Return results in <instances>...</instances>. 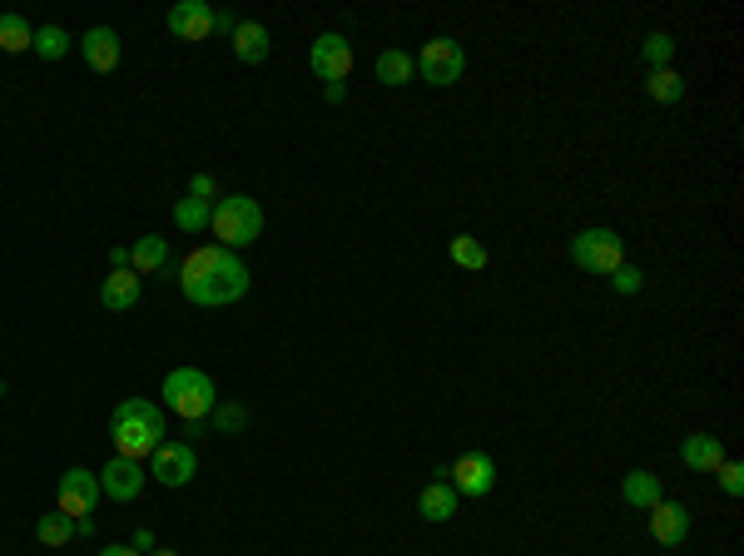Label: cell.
<instances>
[{"label":"cell","mask_w":744,"mask_h":556,"mask_svg":"<svg viewBox=\"0 0 744 556\" xmlns=\"http://www.w3.org/2000/svg\"><path fill=\"white\" fill-rule=\"evenodd\" d=\"M140 273L134 269H110V279L100 284V303L110 308V313H129V308L140 303Z\"/></svg>","instance_id":"obj_16"},{"label":"cell","mask_w":744,"mask_h":556,"mask_svg":"<svg viewBox=\"0 0 744 556\" xmlns=\"http://www.w3.org/2000/svg\"><path fill=\"white\" fill-rule=\"evenodd\" d=\"M150 556H179V552H169V546H154V552Z\"/></svg>","instance_id":"obj_39"},{"label":"cell","mask_w":744,"mask_h":556,"mask_svg":"<svg viewBox=\"0 0 744 556\" xmlns=\"http://www.w3.org/2000/svg\"><path fill=\"white\" fill-rule=\"evenodd\" d=\"M159 398H164V413H179L184 423H209L214 417V408H219V388H214V378L204 373V367H169L164 373V388H159Z\"/></svg>","instance_id":"obj_3"},{"label":"cell","mask_w":744,"mask_h":556,"mask_svg":"<svg viewBox=\"0 0 744 556\" xmlns=\"http://www.w3.org/2000/svg\"><path fill=\"white\" fill-rule=\"evenodd\" d=\"M570 263L581 273H616L626 263V238L616 229H581V234L570 238Z\"/></svg>","instance_id":"obj_5"},{"label":"cell","mask_w":744,"mask_h":556,"mask_svg":"<svg viewBox=\"0 0 744 556\" xmlns=\"http://www.w3.org/2000/svg\"><path fill=\"white\" fill-rule=\"evenodd\" d=\"M715 477H720V487L730 492V497H744V467H740V462L724 457L720 467H715Z\"/></svg>","instance_id":"obj_31"},{"label":"cell","mask_w":744,"mask_h":556,"mask_svg":"<svg viewBox=\"0 0 744 556\" xmlns=\"http://www.w3.org/2000/svg\"><path fill=\"white\" fill-rule=\"evenodd\" d=\"M110 438L115 457H154V448L164 442V408L154 398H119V408L110 413Z\"/></svg>","instance_id":"obj_2"},{"label":"cell","mask_w":744,"mask_h":556,"mask_svg":"<svg viewBox=\"0 0 744 556\" xmlns=\"http://www.w3.org/2000/svg\"><path fill=\"white\" fill-rule=\"evenodd\" d=\"M645 95H651L655 105H680V100H685V75L675 70V65H660V70L645 75Z\"/></svg>","instance_id":"obj_21"},{"label":"cell","mask_w":744,"mask_h":556,"mask_svg":"<svg viewBox=\"0 0 744 556\" xmlns=\"http://www.w3.org/2000/svg\"><path fill=\"white\" fill-rule=\"evenodd\" d=\"M640 55H645V65H651V70L670 65V60H675V36H670V30H651V36L640 40Z\"/></svg>","instance_id":"obj_28"},{"label":"cell","mask_w":744,"mask_h":556,"mask_svg":"<svg viewBox=\"0 0 744 556\" xmlns=\"http://www.w3.org/2000/svg\"><path fill=\"white\" fill-rule=\"evenodd\" d=\"M214 30H223V36H233V30H239V21H233L229 11H214Z\"/></svg>","instance_id":"obj_35"},{"label":"cell","mask_w":744,"mask_h":556,"mask_svg":"<svg viewBox=\"0 0 744 556\" xmlns=\"http://www.w3.org/2000/svg\"><path fill=\"white\" fill-rule=\"evenodd\" d=\"M169 263V244H164L159 234H144V238H134V249H129V269L140 273H154V269H164Z\"/></svg>","instance_id":"obj_22"},{"label":"cell","mask_w":744,"mask_h":556,"mask_svg":"<svg viewBox=\"0 0 744 556\" xmlns=\"http://www.w3.org/2000/svg\"><path fill=\"white\" fill-rule=\"evenodd\" d=\"M254 273L244 269V259L233 249H219V244H204L194 249L184 263H179V294L198 308H229L248 294Z\"/></svg>","instance_id":"obj_1"},{"label":"cell","mask_w":744,"mask_h":556,"mask_svg":"<svg viewBox=\"0 0 744 556\" xmlns=\"http://www.w3.org/2000/svg\"><path fill=\"white\" fill-rule=\"evenodd\" d=\"M30 40H36V25L25 21V15H0V50H5V55L30 50Z\"/></svg>","instance_id":"obj_25"},{"label":"cell","mask_w":744,"mask_h":556,"mask_svg":"<svg viewBox=\"0 0 744 556\" xmlns=\"http://www.w3.org/2000/svg\"><path fill=\"white\" fill-rule=\"evenodd\" d=\"M611 288H616V294H640V288H645V273H640L636 263H620V269L611 273Z\"/></svg>","instance_id":"obj_30"},{"label":"cell","mask_w":744,"mask_h":556,"mask_svg":"<svg viewBox=\"0 0 744 556\" xmlns=\"http://www.w3.org/2000/svg\"><path fill=\"white\" fill-rule=\"evenodd\" d=\"M651 536L660 546H680L690 536V512L680 502H655L651 507Z\"/></svg>","instance_id":"obj_15"},{"label":"cell","mask_w":744,"mask_h":556,"mask_svg":"<svg viewBox=\"0 0 744 556\" xmlns=\"http://www.w3.org/2000/svg\"><path fill=\"white\" fill-rule=\"evenodd\" d=\"M94 477H100V492H105L110 502H134L144 492V482H150V473H144L134 457H110Z\"/></svg>","instance_id":"obj_10"},{"label":"cell","mask_w":744,"mask_h":556,"mask_svg":"<svg viewBox=\"0 0 744 556\" xmlns=\"http://www.w3.org/2000/svg\"><path fill=\"white\" fill-rule=\"evenodd\" d=\"M198 473V457L189 442H159L150 457V477H159V487H189Z\"/></svg>","instance_id":"obj_9"},{"label":"cell","mask_w":744,"mask_h":556,"mask_svg":"<svg viewBox=\"0 0 744 556\" xmlns=\"http://www.w3.org/2000/svg\"><path fill=\"white\" fill-rule=\"evenodd\" d=\"M100 477L85 473V467H70V473H60V512L65 517H90L100 507Z\"/></svg>","instance_id":"obj_11"},{"label":"cell","mask_w":744,"mask_h":556,"mask_svg":"<svg viewBox=\"0 0 744 556\" xmlns=\"http://www.w3.org/2000/svg\"><path fill=\"white\" fill-rule=\"evenodd\" d=\"M80 55L90 70L110 75L119 65V30H110V25H94V30H85L80 36Z\"/></svg>","instance_id":"obj_13"},{"label":"cell","mask_w":744,"mask_h":556,"mask_svg":"<svg viewBox=\"0 0 744 556\" xmlns=\"http://www.w3.org/2000/svg\"><path fill=\"white\" fill-rule=\"evenodd\" d=\"M214 194H219V179H214V174H194V179H189V199L214 204Z\"/></svg>","instance_id":"obj_32"},{"label":"cell","mask_w":744,"mask_h":556,"mask_svg":"<svg viewBox=\"0 0 744 556\" xmlns=\"http://www.w3.org/2000/svg\"><path fill=\"white\" fill-rule=\"evenodd\" d=\"M94 532V517H75V536H90Z\"/></svg>","instance_id":"obj_37"},{"label":"cell","mask_w":744,"mask_h":556,"mask_svg":"<svg viewBox=\"0 0 744 556\" xmlns=\"http://www.w3.org/2000/svg\"><path fill=\"white\" fill-rule=\"evenodd\" d=\"M447 249H452V263L457 269H466V273H482L487 269V244H482V238H472V234H452V244H447Z\"/></svg>","instance_id":"obj_24"},{"label":"cell","mask_w":744,"mask_h":556,"mask_svg":"<svg viewBox=\"0 0 744 556\" xmlns=\"http://www.w3.org/2000/svg\"><path fill=\"white\" fill-rule=\"evenodd\" d=\"M209 219H214V204H204V199H179L175 204V229H184V234H204L209 229Z\"/></svg>","instance_id":"obj_26"},{"label":"cell","mask_w":744,"mask_h":556,"mask_svg":"<svg viewBox=\"0 0 744 556\" xmlns=\"http://www.w3.org/2000/svg\"><path fill=\"white\" fill-rule=\"evenodd\" d=\"M233 55L244 60V65H264L268 50H273V36H268V25L258 21H239V30H233Z\"/></svg>","instance_id":"obj_18"},{"label":"cell","mask_w":744,"mask_h":556,"mask_svg":"<svg viewBox=\"0 0 744 556\" xmlns=\"http://www.w3.org/2000/svg\"><path fill=\"white\" fill-rule=\"evenodd\" d=\"M323 100H328V105H343V100H348V80L323 85Z\"/></svg>","instance_id":"obj_33"},{"label":"cell","mask_w":744,"mask_h":556,"mask_svg":"<svg viewBox=\"0 0 744 556\" xmlns=\"http://www.w3.org/2000/svg\"><path fill=\"white\" fill-rule=\"evenodd\" d=\"M214 427L233 438V432H244V427H248V413L239 403H219V408H214Z\"/></svg>","instance_id":"obj_29"},{"label":"cell","mask_w":744,"mask_h":556,"mask_svg":"<svg viewBox=\"0 0 744 556\" xmlns=\"http://www.w3.org/2000/svg\"><path fill=\"white\" fill-rule=\"evenodd\" d=\"M164 25H169V36L175 40H209L214 36V5L209 0H179V5H169Z\"/></svg>","instance_id":"obj_12"},{"label":"cell","mask_w":744,"mask_h":556,"mask_svg":"<svg viewBox=\"0 0 744 556\" xmlns=\"http://www.w3.org/2000/svg\"><path fill=\"white\" fill-rule=\"evenodd\" d=\"M129 546H134L140 556H150V552H154V532H144V527H140V532L129 536Z\"/></svg>","instance_id":"obj_34"},{"label":"cell","mask_w":744,"mask_h":556,"mask_svg":"<svg viewBox=\"0 0 744 556\" xmlns=\"http://www.w3.org/2000/svg\"><path fill=\"white\" fill-rule=\"evenodd\" d=\"M308 65H313V75L318 80H328V85L348 80L352 75V46L337 36V30H323V36L308 46Z\"/></svg>","instance_id":"obj_8"},{"label":"cell","mask_w":744,"mask_h":556,"mask_svg":"<svg viewBox=\"0 0 744 556\" xmlns=\"http://www.w3.org/2000/svg\"><path fill=\"white\" fill-rule=\"evenodd\" d=\"M620 502L636 512H651L655 502H665V482L651 473V467H630L626 477H620Z\"/></svg>","instance_id":"obj_14"},{"label":"cell","mask_w":744,"mask_h":556,"mask_svg":"<svg viewBox=\"0 0 744 556\" xmlns=\"http://www.w3.org/2000/svg\"><path fill=\"white\" fill-rule=\"evenodd\" d=\"M100 556H140V552H134V546H105Z\"/></svg>","instance_id":"obj_38"},{"label":"cell","mask_w":744,"mask_h":556,"mask_svg":"<svg viewBox=\"0 0 744 556\" xmlns=\"http://www.w3.org/2000/svg\"><path fill=\"white\" fill-rule=\"evenodd\" d=\"M412 65H418V80H427L432 90H452V85L466 75V50L457 46L452 36H437L418 50Z\"/></svg>","instance_id":"obj_6"},{"label":"cell","mask_w":744,"mask_h":556,"mask_svg":"<svg viewBox=\"0 0 744 556\" xmlns=\"http://www.w3.org/2000/svg\"><path fill=\"white\" fill-rule=\"evenodd\" d=\"M209 229L219 238V249H233V254L248 249L264 234V204L248 199V194H223V199H214Z\"/></svg>","instance_id":"obj_4"},{"label":"cell","mask_w":744,"mask_h":556,"mask_svg":"<svg viewBox=\"0 0 744 556\" xmlns=\"http://www.w3.org/2000/svg\"><path fill=\"white\" fill-rule=\"evenodd\" d=\"M447 477H452L457 497H491V492H497V462H491L487 452H466V457H457L452 467H447Z\"/></svg>","instance_id":"obj_7"},{"label":"cell","mask_w":744,"mask_h":556,"mask_svg":"<svg viewBox=\"0 0 744 556\" xmlns=\"http://www.w3.org/2000/svg\"><path fill=\"white\" fill-rule=\"evenodd\" d=\"M372 75H377V85H387V90H402V85H412L418 65H412L408 50H383L377 65H372Z\"/></svg>","instance_id":"obj_20"},{"label":"cell","mask_w":744,"mask_h":556,"mask_svg":"<svg viewBox=\"0 0 744 556\" xmlns=\"http://www.w3.org/2000/svg\"><path fill=\"white\" fill-rule=\"evenodd\" d=\"M457 502H462V497L452 492V482H427L418 492V512L427 521H452L457 517Z\"/></svg>","instance_id":"obj_19"},{"label":"cell","mask_w":744,"mask_h":556,"mask_svg":"<svg viewBox=\"0 0 744 556\" xmlns=\"http://www.w3.org/2000/svg\"><path fill=\"white\" fill-rule=\"evenodd\" d=\"M680 462H685L690 473H715L724 462V442L715 438V432H690V438L680 442Z\"/></svg>","instance_id":"obj_17"},{"label":"cell","mask_w":744,"mask_h":556,"mask_svg":"<svg viewBox=\"0 0 744 556\" xmlns=\"http://www.w3.org/2000/svg\"><path fill=\"white\" fill-rule=\"evenodd\" d=\"M30 50H36L40 60H65L75 50V36L65 30V25H40L36 40H30Z\"/></svg>","instance_id":"obj_23"},{"label":"cell","mask_w":744,"mask_h":556,"mask_svg":"<svg viewBox=\"0 0 744 556\" xmlns=\"http://www.w3.org/2000/svg\"><path fill=\"white\" fill-rule=\"evenodd\" d=\"M110 269H129V249H125V244H115V249H110Z\"/></svg>","instance_id":"obj_36"},{"label":"cell","mask_w":744,"mask_h":556,"mask_svg":"<svg viewBox=\"0 0 744 556\" xmlns=\"http://www.w3.org/2000/svg\"><path fill=\"white\" fill-rule=\"evenodd\" d=\"M36 536H40V546H65V542H75V517H65V512H46V517L36 521Z\"/></svg>","instance_id":"obj_27"}]
</instances>
